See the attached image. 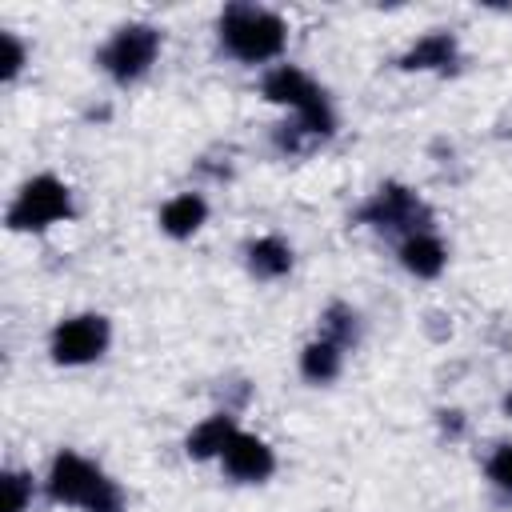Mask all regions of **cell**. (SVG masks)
I'll use <instances>...</instances> for the list:
<instances>
[{"label":"cell","instance_id":"3957f363","mask_svg":"<svg viewBox=\"0 0 512 512\" xmlns=\"http://www.w3.org/2000/svg\"><path fill=\"white\" fill-rule=\"evenodd\" d=\"M264 96L276 100V104H292L300 112V124L296 132H308V136H328L332 132V112L324 104V92L300 72V68H276L268 72L264 80Z\"/></svg>","mask_w":512,"mask_h":512},{"label":"cell","instance_id":"6da1fadb","mask_svg":"<svg viewBox=\"0 0 512 512\" xmlns=\"http://www.w3.org/2000/svg\"><path fill=\"white\" fill-rule=\"evenodd\" d=\"M48 492H52V500H60V504H84L88 512H120V508H124L120 488H116L96 464H88V460L76 456V452H60V456L52 460Z\"/></svg>","mask_w":512,"mask_h":512},{"label":"cell","instance_id":"ac0fdd59","mask_svg":"<svg viewBox=\"0 0 512 512\" xmlns=\"http://www.w3.org/2000/svg\"><path fill=\"white\" fill-rule=\"evenodd\" d=\"M488 476L496 480V488L512 492V444H508V448H500V452L492 456V464H488Z\"/></svg>","mask_w":512,"mask_h":512},{"label":"cell","instance_id":"4fadbf2b","mask_svg":"<svg viewBox=\"0 0 512 512\" xmlns=\"http://www.w3.org/2000/svg\"><path fill=\"white\" fill-rule=\"evenodd\" d=\"M248 268H252L256 276H264V280H276V276H284V272L292 268V252H288L284 240L264 236V240H256V244L248 248Z\"/></svg>","mask_w":512,"mask_h":512},{"label":"cell","instance_id":"30bf717a","mask_svg":"<svg viewBox=\"0 0 512 512\" xmlns=\"http://www.w3.org/2000/svg\"><path fill=\"white\" fill-rule=\"evenodd\" d=\"M456 60V40L448 32H428L404 52V68H448Z\"/></svg>","mask_w":512,"mask_h":512},{"label":"cell","instance_id":"7a4b0ae2","mask_svg":"<svg viewBox=\"0 0 512 512\" xmlns=\"http://www.w3.org/2000/svg\"><path fill=\"white\" fill-rule=\"evenodd\" d=\"M284 20L264 12V8H252V4H232L224 16H220V40L228 44L232 56L240 60H268L284 48Z\"/></svg>","mask_w":512,"mask_h":512},{"label":"cell","instance_id":"d6986e66","mask_svg":"<svg viewBox=\"0 0 512 512\" xmlns=\"http://www.w3.org/2000/svg\"><path fill=\"white\" fill-rule=\"evenodd\" d=\"M504 408H508V412H512V396H508V404H504Z\"/></svg>","mask_w":512,"mask_h":512},{"label":"cell","instance_id":"7c38bea8","mask_svg":"<svg viewBox=\"0 0 512 512\" xmlns=\"http://www.w3.org/2000/svg\"><path fill=\"white\" fill-rule=\"evenodd\" d=\"M400 260H404V268L416 272V276H436V272L444 268V248H440V240L412 232V236L404 240V248H400Z\"/></svg>","mask_w":512,"mask_h":512},{"label":"cell","instance_id":"52a82bcc","mask_svg":"<svg viewBox=\"0 0 512 512\" xmlns=\"http://www.w3.org/2000/svg\"><path fill=\"white\" fill-rule=\"evenodd\" d=\"M360 220L364 224H376V228H420L428 220V212L420 208V200L400 188V184H384L364 208H360Z\"/></svg>","mask_w":512,"mask_h":512},{"label":"cell","instance_id":"277c9868","mask_svg":"<svg viewBox=\"0 0 512 512\" xmlns=\"http://www.w3.org/2000/svg\"><path fill=\"white\" fill-rule=\"evenodd\" d=\"M68 188L56 176H36L20 188L16 204L8 208V224L12 228H48L52 220L68 216Z\"/></svg>","mask_w":512,"mask_h":512},{"label":"cell","instance_id":"8fae6325","mask_svg":"<svg viewBox=\"0 0 512 512\" xmlns=\"http://www.w3.org/2000/svg\"><path fill=\"white\" fill-rule=\"evenodd\" d=\"M204 216H208V204H204L200 196L188 192V196H176V200L164 204L160 224H164L168 236H192V232L204 224Z\"/></svg>","mask_w":512,"mask_h":512},{"label":"cell","instance_id":"9a60e30c","mask_svg":"<svg viewBox=\"0 0 512 512\" xmlns=\"http://www.w3.org/2000/svg\"><path fill=\"white\" fill-rule=\"evenodd\" d=\"M324 340H332V344L356 340V312L344 308V304H332V308L324 312Z\"/></svg>","mask_w":512,"mask_h":512},{"label":"cell","instance_id":"8992f818","mask_svg":"<svg viewBox=\"0 0 512 512\" xmlns=\"http://www.w3.org/2000/svg\"><path fill=\"white\" fill-rule=\"evenodd\" d=\"M104 344H108V320L104 316H76L52 332V356L60 364L96 360L104 352Z\"/></svg>","mask_w":512,"mask_h":512},{"label":"cell","instance_id":"2e32d148","mask_svg":"<svg viewBox=\"0 0 512 512\" xmlns=\"http://www.w3.org/2000/svg\"><path fill=\"white\" fill-rule=\"evenodd\" d=\"M28 480L20 476V472H8L4 476V512H24V504H28Z\"/></svg>","mask_w":512,"mask_h":512},{"label":"cell","instance_id":"e0dca14e","mask_svg":"<svg viewBox=\"0 0 512 512\" xmlns=\"http://www.w3.org/2000/svg\"><path fill=\"white\" fill-rule=\"evenodd\" d=\"M0 48H4V68H0V76L12 80V76L20 72V64H24V48H20V40H16L12 32L0 36Z\"/></svg>","mask_w":512,"mask_h":512},{"label":"cell","instance_id":"ba28073f","mask_svg":"<svg viewBox=\"0 0 512 512\" xmlns=\"http://www.w3.org/2000/svg\"><path fill=\"white\" fill-rule=\"evenodd\" d=\"M272 448L264 444V440H256V436H244V432H236L232 436V444L224 448V468L236 476V480H264L268 472H272Z\"/></svg>","mask_w":512,"mask_h":512},{"label":"cell","instance_id":"5b68a950","mask_svg":"<svg viewBox=\"0 0 512 512\" xmlns=\"http://www.w3.org/2000/svg\"><path fill=\"white\" fill-rule=\"evenodd\" d=\"M156 48H160V32L148 28V24H128L120 28L108 48L100 52V64L116 76V80H136L152 60H156Z\"/></svg>","mask_w":512,"mask_h":512},{"label":"cell","instance_id":"9c48e42d","mask_svg":"<svg viewBox=\"0 0 512 512\" xmlns=\"http://www.w3.org/2000/svg\"><path fill=\"white\" fill-rule=\"evenodd\" d=\"M232 436H236V428H232V416L228 412H220V416H208L200 428H192V436H188V456H196V460H208V456H224V448L232 444Z\"/></svg>","mask_w":512,"mask_h":512},{"label":"cell","instance_id":"5bb4252c","mask_svg":"<svg viewBox=\"0 0 512 512\" xmlns=\"http://www.w3.org/2000/svg\"><path fill=\"white\" fill-rule=\"evenodd\" d=\"M300 372H304L308 380H316V384L332 380V376L340 372V344H332V340L308 344L304 356H300Z\"/></svg>","mask_w":512,"mask_h":512}]
</instances>
